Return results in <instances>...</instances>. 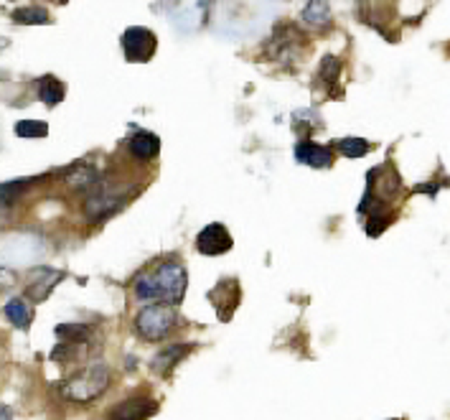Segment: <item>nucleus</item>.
Returning <instances> with one entry per match:
<instances>
[{
    "label": "nucleus",
    "instance_id": "12",
    "mask_svg": "<svg viewBox=\"0 0 450 420\" xmlns=\"http://www.w3.org/2000/svg\"><path fill=\"white\" fill-rule=\"evenodd\" d=\"M300 23L305 28H311V31H326L333 23L328 0H308V6L300 13Z\"/></svg>",
    "mask_w": 450,
    "mask_h": 420
},
{
    "label": "nucleus",
    "instance_id": "10",
    "mask_svg": "<svg viewBox=\"0 0 450 420\" xmlns=\"http://www.w3.org/2000/svg\"><path fill=\"white\" fill-rule=\"evenodd\" d=\"M300 44V34L298 28L283 26L272 34L270 44H267V51H270L272 59H290L295 56V46Z\"/></svg>",
    "mask_w": 450,
    "mask_h": 420
},
{
    "label": "nucleus",
    "instance_id": "17",
    "mask_svg": "<svg viewBox=\"0 0 450 420\" xmlns=\"http://www.w3.org/2000/svg\"><path fill=\"white\" fill-rule=\"evenodd\" d=\"M3 314H6V319L11 321L15 329H20V331H26V329L31 326V308L26 306V300L23 298L8 300L6 308H3Z\"/></svg>",
    "mask_w": 450,
    "mask_h": 420
},
{
    "label": "nucleus",
    "instance_id": "8",
    "mask_svg": "<svg viewBox=\"0 0 450 420\" xmlns=\"http://www.w3.org/2000/svg\"><path fill=\"white\" fill-rule=\"evenodd\" d=\"M61 280H64V273H61V270H53V267H36V270H31V278H28L26 298H31L34 303L46 300Z\"/></svg>",
    "mask_w": 450,
    "mask_h": 420
},
{
    "label": "nucleus",
    "instance_id": "25",
    "mask_svg": "<svg viewBox=\"0 0 450 420\" xmlns=\"http://www.w3.org/2000/svg\"><path fill=\"white\" fill-rule=\"evenodd\" d=\"M390 420H399V418H390Z\"/></svg>",
    "mask_w": 450,
    "mask_h": 420
},
{
    "label": "nucleus",
    "instance_id": "20",
    "mask_svg": "<svg viewBox=\"0 0 450 420\" xmlns=\"http://www.w3.org/2000/svg\"><path fill=\"white\" fill-rule=\"evenodd\" d=\"M56 336H61L64 341H86L92 336V329L84 324H61L56 326Z\"/></svg>",
    "mask_w": 450,
    "mask_h": 420
},
{
    "label": "nucleus",
    "instance_id": "2",
    "mask_svg": "<svg viewBox=\"0 0 450 420\" xmlns=\"http://www.w3.org/2000/svg\"><path fill=\"white\" fill-rule=\"evenodd\" d=\"M133 326L140 339L146 341L166 339L168 333L173 331V326H176V306H168V303H146V306L135 314Z\"/></svg>",
    "mask_w": 450,
    "mask_h": 420
},
{
    "label": "nucleus",
    "instance_id": "9",
    "mask_svg": "<svg viewBox=\"0 0 450 420\" xmlns=\"http://www.w3.org/2000/svg\"><path fill=\"white\" fill-rule=\"evenodd\" d=\"M295 160L311 168H328L333 163V151L326 146H318L313 140H300L295 146Z\"/></svg>",
    "mask_w": 450,
    "mask_h": 420
},
{
    "label": "nucleus",
    "instance_id": "1",
    "mask_svg": "<svg viewBox=\"0 0 450 420\" xmlns=\"http://www.w3.org/2000/svg\"><path fill=\"white\" fill-rule=\"evenodd\" d=\"M110 387V367L92 364L61 382V395L72 402H94Z\"/></svg>",
    "mask_w": 450,
    "mask_h": 420
},
{
    "label": "nucleus",
    "instance_id": "6",
    "mask_svg": "<svg viewBox=\"0 0 450 420\" xmlns=\"http://www.w3.org/2000/svg\"><path fill=\"white\" fill-rule=\"evenodd\" d=\"M232 245L234 240L232 234H229V229H226L224 224H219V222L206 224V227L196 234V250H199L201 255H206V257H217V255L229 253Z\"/></svg>",
    "mask_w": 450,
    "mask_h": 420
},
{
    "label": "nucleus",
    "instance_id": "4",
    "mask_svg": "<svg viewBox=\"0 0 450 420\" xmlns=\"http://www.w3.org/2000/svg\"><path fill=\"white\" fill-rule=\"evenodd\" d=\"M158 49V39L150 28L143 26H130L122 34V53L130 64H146L153 59V53Z\"/></svg>",
    "mask_w": 450,
    "mask_h": 420
},
{
    "label": "nucleus",
    "instance_id": "14",
    "mask_svg": "<svg viewBox=\"0 0 450 420\" xmlns=\"http://www.w3.org/2000/svg\"><path fill=\"white\" fill-rule=\"evenodd\" d=\"M97 184H100V179H97V171H94V166L84 163V160H79V163H74V166L69 168L67 186L74 189V191H92Z\"/></svg>",
    "mask_w": 450,
    "mask_h": 420
},
{
    "label": "nucleus",
    "instance_id": "13",
    "mask_svg": "<svg viewBox=\"0 0 450 420\" xmlns=\"http://www.w3.org/2000/svg\"><path fill=\"white\" fill-rule=\"evenodd\" d=\"M127 148H130V153L138 160H153L160 151V138L155 133H150V130H138L130 138Z\"/></svg>",
    "mask_w": 450,
    "mask_h": 420
},
{
    "label": "nucleus",
    "instance_id": "16",
    "mask_svg": "<svg viewBox=\"0 0 450 420\" xmlns=\"http://www.w3.org/2000/svg\"><path fill=\"white\" fill-rule=\"evenodd\" d=\"M133 293L140 303H160V293H158V283H155V275L153 273H143L135 278L133 283Z\"/></svg>",
    "mask_w": 450,
    "mask_h": 420
},
{
    "label": "nucleus",
    "instance_id": "18",
    "mask_svg": "<svg viewBox=\"0 0 450 420\" xmlns=\"http://www.w3.org/2000/svg\"><path fill=\"white\" fill-rule=\"evenodd\" d=\"M13 20L20 23V26H44V23H51V13H49L46 8L26 6L13 11Z\"/></svg>",
    "mask_w": 450,
    "mask_h": 420
},
{
    "label": "nucleus",
    "instance_id": "11",
    "mask_svg": "<svg viewBox=\"0 0 450 420\" xmlns=\"http://www.w3.org/2000/svg\"><path fill=\"white\" fill-rule=\"evenodd\" d=\"M191 349H193L191 344H171V347L160 349V352L153 357L150 369L158 374V377H168V374L173 372V367L184 359L186 354H191Z\"/></svg>",
    "mask_w": 450,
    "mask_h": 420
},
{
    "label": "nucleus",
    "instance_id": "21",
    "mask_svg": "<svg viewBox=\"0 0 450 420\" xmlns=\"http://www.w3.org/2000/svg\"><path fill=\"white\" fill-rule=\"evenodd\" d=\"M15 135L18 138H46L49 125L41 120H20L15 122Z\"/></svg>",
    "mask_w": 450,
    "mask_h": 420
},
{
    "label": "nucleus",
    "instance_id": "15",
    "mask_svg": "<svg viewBox=\"0 0 450 420\" xmlns=\"http://www.w3.org/2000/svg\"><path fill=\"white\" fill-rule=\"evenodd\" d=\"M36 94H39V100L46 107H56L59 102H64L67 89H64L61 79H56L53 74H46V77H41L39 84H36Z\"/></svg>",
    "mask_w": 450,
    "mask_h": 420
},
{
    "label": "nucleus",
    "instance_id": "5",
    "mask_svg": "<svg viewBox=\"0 0 450 420\" xmlns=\"http://www.w3.org/2000/svg\"><path fill=\"white\" fill-rule=\"evenodd\" d=\"M125 204V193L117 189L107 186V184H97L92 191L86 193L84 199V214L89 219H105L110 214H115L120 207Z\"/></svg>",
    "mask_w": 450,
    "mask_h": 420
},
{
    "label": "nucleus",
    "instance_id": "22",
    "mask_svg": "<svg viewBox=\"0 0 450 420\" xmlns=\"http://www.w3.org/2000/svg\"><path fill=\"white\" fill-rule=\"evenodd\" d=\"M338 69H341V64H338L336 56H326L323 64H321V72H318V79H326V84H331L338 77Z\"/></svg>",
    "mask_w": 450,
    "mask_h": 420
},
{
    "label": "nucleus",
    "instance_id": "3",
    "mask_svg": "<svg viewBox=\"0 0 450 420\" xmlns=\"http://www.w3.org/2000/svg\"><path fill=\"white\" fill-rule=\"evenodd\" d=\"M153 275H155V283H158L160 303L181 306L186 288H188V270H186L184 262L179 257H168L153 270Z\"/></svg>",
    "mask_w": 450,
    "mask_h": 420
},
{
    "label": "nucleus",
    "instance_id": "19",
    "mask_svg": "<svg viewBox=\"0 0 450 420\" xmlns=\"http://www.w3.org/2000/svg\"><path fill=\"white\" fill-rule=\"evenodd\" d=\"M338 153L346 155V158H364L371 151V143L364 138H341L336 143Z\"/></svg>",
    "mask_w": 450,
    "mask_h": 420
},
{
    "label": "nucleus",
    "instance_id": "24",
    "mask_svg": "<svg viewBox=\"0 0 450 420\" xmlns=\"http://www.w3.org/2000/svg\"><path fill=\"white\" fill-rule=\"evenodd\" d=\"M56 3H67V0H56Z\"/></svg>",
    "mask_w": 450,
    "mask_h": 420
},
{
    "label": "nucleus",
    "instance_id": "7",
    "mask_svg": "<svg viewBox=\"0 0 450 420\" xmlns=\"http://www.w3.org/2000/svg\"><path fill=\"white\" fill-rule=\"evenodd\" d=\"M155 413H158V402L148 395H138V397H127L120 405H115L107 413V420H148Z\"/></svg>",
    "mask_w": 450,
    "mask_h": 420
},
{
    "label": "nucleus",
    "instance_id": "23",
    "mask_svg": "<svg viewBox=\"0 0 450 420\" xmlns=\"http://www.w3.org/2000/svg\"><path fill=\"white\" fill-rule=\"evenodd\" d=\"M0 413H3V420H11V407H8V405L0 407Z\"/></svg>",
    "mask_w": 450,
    "mask_h": 420
}]
</instances>
